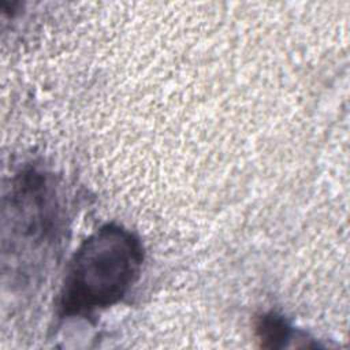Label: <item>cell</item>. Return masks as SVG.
Here are the masks:
<instances>
[{
    "label": "cell",
    "mask_w": 350,
    "mask_h": 350,
    "mask_svg": "<svg viewBox=\"0 0 350 350\" xmlns=\"http://www.w3.org/2000/svg\"><path fill=\"white\" fill-rule=\"evenodd\" d=\"M256 335L262 347L280 349L287 346L291 339V327L279 316L269 313L258 319L256 324Z\"/></svg>",
    "instance_id": "cell-2"
},
{
    "label": "cell",
    "mask_w": 350,
    "mask_h": 350,
    "mask_svg": "<svg viewBox=\"0 0 350 350\" xmlns=\"http://www.w3.org/2000/svg\"><path fill=\"white\" fill-rule=\"evenodd\" d=\"M142 265L139 241L116 224L100 227L75 252L63 286L64 316L86 314L119 302Z\"/></svg>",
    "instance_id": "cell-1"
}]
</instances>
